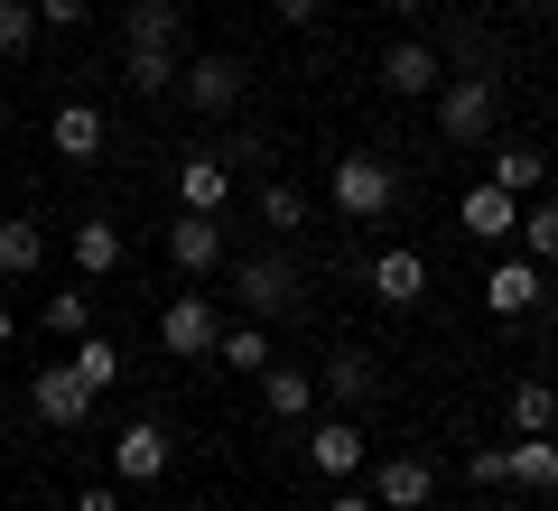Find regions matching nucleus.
<instances>
[{"instance_id":"nucleus-4","label":"nucleus","mask_w":558,"mask_h":511,"mask_svg":"<svg viewBox=\"0 0 558 511\" xmlns=\"http://www.w3.org/2000/svg\"><path fill=\"white\" fill-rule=\"evenodd\" d=\"M363 492H373L381 511H428V492H438V465H428V455H381Z\"/></svg>"},{"instance_id":"nucleus-29","label":"nucleus","mask_w":558,"mask_h":511,"mask_svg":"<svg viewBox=\"0 0 558 511\" xmlns=\"http://www.w3.org/2000/svg\"><path fill=\"white\" fill-rule=\"evenodd\" d=\"M38 47V0H0V57H28Z\"/></svg>"},{"instance_id":"nucleus-37","label":"nucleus","mask_w":558,"mask_h":511,"mask_svg":"<svg viewBox=\"0 0 558 511\" xmlns=\"http://www.w3.org/2000/svg\"><path fill=\"white\" fill-rule=\"evenodd\" d=\"M0 344H10V297H0Z\"/></svg>"},{"instance_id":"nucleus-1","label":"nucleus","mask_w":558,"mask_h":511,"mask_svg":"<svg viewBox=\"0 0 558 511\" xmlns=\"http://www.w3.org/2000/svg\"><path fill=\"white\" fill-rule=\"evenodd\" d=\"M391 196H400V168H391V158H373V149H344L336 158V215L381 223V215H391Z\"/></svg>"},{"instance_id":"nucleus-18","label":"nucleus","mask_w":558,"mask_h":511,"mask_svg":"<svg viewBox=\"0 0 558 511\" xmlns=\"http://www.w3.org/2000/svg\"><path fill=\"white\" fill-rule=\"evenodd\" d=\"M65 252H75V270H84V279H112L131 242H121V223H102V215H94V223H75V233H65Z\"/></svg>"},{"instance_id":"nucleus-38","label":"nucleus","mask_w":558,"mask_h":511,"mask_svg":"<svg viewBox=\"0 0 558 511\" xmlns=\"http://www.w3.org/2000/svg\"><path fill=\"white\" fill-rule=\"evenodd\" d=\"M391 10H428V0H391Z\"/></svg>"},{"instance_id":"nucleus-24","label":"nucleus","mask_w":558,"mask_h":511,"mask_svg":"<svg viewBox=\"0 0 558 511\" xmlns=\"http://www.w3.org/2000/svg\"><path fill=\"white\" fill-rule=\"evenodd\" d=\"M38 260H47V233L28 215H10V223H0V279H28Z\"/></svg>"},{"instance_id":"nucleus-8","label":"nucleus","mask_w":558,"mask_h":511,"mask_svg":"<svg viewBox=\"0 0 558 511\" xmlns=\"http://www.w3.org/2000/svg\"><path fill=\"white\" fill-rule=\"evenodd\" d=\"M178 94L196 102V112H233V102H242V65L233 57H186L178 65Z\"/></svg>"},{"instance_id":"nucleus-11","label":"nucleus","mask_w":558,"mask_h":511,"mask_svg":"<svg viewBox=\"0 0 558 511\" xmlns=\"http://www.w3.org/2000/svg\"><path fill=\"white\" fill-rule=\"evenodd\" d=\"M457 223H465V242H512V223H521V196H502V186L484 178V186H465Z\"/></svg>"},{"instance_id":"nucleus-32","label":"nucleus","mask_w":558,"mask_h":511,"mask_svg":"<svg viewBox=\"0 0 558 511\" xmlns=\"http://www.w3.org/2000/svg\"><path fill=\"white\" fill-rule=\"evenodd\" d=\"M94 20V0H38V28H84Z\"/></svg>"},{"instance_id":"nucleus-23","label":"nucleus","mask_w":558,"mask_h":511,"mask_svg":"<svg viewBox=\"0 0 558 511\" xmlns=\"http://www.w3.org/2000/svg\"><path fill=\"white\" fill-rule=\"evenodd\" d=\"M215 363H223V373H260V363H270V326H260V316L223 326V334H215Z\"/></svg>"},{"instance_id":"nucleus-10","label":"nucleus","mask_w":558,"mask_h":511,"mask_svg":"<svg viewBox=\"0 0 558 511\" xmlns=\"http://www.w3.org/2000/svg\"><path fill=\"white\" fill-rule=\"evenodd\" d=\"M223 196H233V158H223V149H196V158L178 168V205H186V215H223Z\"/></svg>"},{"instance_id":"nucleus-20","label":"nucleus","mask_w":558,"mask_h":511,"mask_svg":"<svg viewBox=\"0 0 558 511\" xmlns=\"http://www.w3.org/2000/svg\"><path fill=\"white\" fill-rule=\"evenodd\" d=\"M47 139H57V158H102V112L94 102H57Z\"/></svg>"},{"instance_id":"nucleus-39","label":"nucleus","mask_w":558,"mask_h":511,"mask_svg":"<svg viewBox=\"0 0 558 511\" xmlns=\"http://www.w3.org/2000/svg\"><path fill=\"white\" fill-rule=\"evenodd\" d=\"M140 511H168V502H140Z\"/></svg>"},{"instance_id":"nucleus-30","label":"nucleus","mask_w":558,"mask_h":511,"mask_svg":"<svg viewBox=\"0 0 558 511\" xmlns=\"http://www.w3.org/2000/svg\"><path fill=\"white\" fill-rule=\"evenodd\" d=\"M260 223H270V233H299V223H307V196H299V186H260Z\"/></svg>"},{"instance_id":"nucleus-16","label":"nucleus","mask_w":558,"mask_h":511,"mask_svg":"<svg viewBox=\"0 0 558 511\" xmlns=\"http://www.w3.org/2000/svg\"><path fill=\"white\" fill-rule=\"evenodd\" d=\"M381 84H391V94H438V84H447V65H438V47H418V38H400L391 47V57H381Z\"/></svg>"},{"instance_id":"nucleus-22","label":"nucleus","mask_w":558,"mask_h":511,"mask_svg":"<svg viewBox=\"0 0 558 511\" xmlns=\"http://www.w3.org/2000/svg\"><path fill=\"white\" fill-rule=\"evenodd\" d=\"M521 260H539V270H558V196H531L521 205Z\"/></svg>"},{"instance_id":"nucleus-15","label":"nucleus","mask_w":558,"mask_h":511,"mask_svg":"<svg viewBox=\"0 0 558 511\" xmlns=\"http://www.w3.org/2000/svg\"><path fill=\"white\" fill-rule=\"evenodd\" d=\"M484 307H494V316H531L539 307V260H494V270H484Z\"/></svg>"},{"instance_id":"nucleus-9","label":"nucleus","mask_w":558,"mask_h":511,"mask_svg":"<svg viewBox=\"0 0 558 511\" xmlns=\"http://www.w3.org/2000/svg\"><path fill=\"white\" fill-rule=\"evenodd\" d=\"M168 260H178L186 279L223 270V215H178V223H168Z\"/></svg>"},{"instance_id":"nucleus-17","label":"nucleus","mask_w":558,"mask_h":511,"mask_svg":"<svg viewBox=\"0 0 558 511\" xmlns=\"http://www.w3.org/2000/svg\"><path fill=\"white\" fill-rule=\"evenodd\" d=\"M317 391L326 400H344V410H363V400H381V373H373V354H326V373H317Z\"/></svg>"},{"instance_id":"nucleus-13","label":"nucleus","mask_w":558,"mask_h":511,"mask_svg":"<svg viewBox=\"0 0 558 511\" xmlns=\"http://www.w3.org/2000/svg\"><path fill=\"white\" fill-rule=\"evenodd\" d=\"M373 297L381 307H418V297H428V260H418L410 242H391V252L373 260Z\"/></svg>"},{"instance_id":"nucleus-35","label":"nucleus","mask_w":558,"mask_h":511,"mask_svg":"<svg viewBox=\"0 0 558 511\" xmlns=\"http://www.w3.org/2000/svg\"><path fill=\"white\" fill-rule=\"evenodd\" d=\"M75 511H121V492H112V484H84V492H75Z\"/></svg>"},{"instance_id":"nucleus-41","label":"nucleus","mask_w":558,"mask_h":511,"mask_svg":"<svg viewBox=\"0 0 558 511\" xmlns=\"http://www.w3.org/2000/svg\"><path fill=\"white\" fill-rule=\"evenodd\" d=\"M0 121H10V112H0Z\"/></svg>"},{"instance_id":"nucleus-34","label":"nucleus","mask_w":558,"mask_h":511,"mask_svg":"<svg viewBox=\"0 0 558 511\" xmlns=\"http://www.w3.org/2000/svg\"><path fill=\"white\" fill-rule=\"evenodd\" d=\"M270 20L279 28H307V20H317V0H270Z\"/></svg>"},{"instance_id":"nucleus-40","label":"nucleus","mask_w":558,"mask_h":511,"mask_svg":"<svg viewBox=\"0 0 558 511\" xmlns=\"http://www.w3.org/2000/svg\"><path fill=\"white\" fill-rule=\"evenodd\" d=\"M502 511H521V502H502Z\"/></svg>"},{"instance_id":"nucleus-31","label":"nucleus","mask_w":558,"mask_h":511,"mask_svg":"<svg viewBox=\"0 0 558 511\" xmlns=\"http://www.w3.org/2000/svg\"><path fill=\"white\" fill-rule=\"evenodd\" d=\"M47 326H57V334H94V297H84V289H57V297H47Z\"/></svg>"},{"instance_id":"nucleus-26","label":"nucleus","mask_w":558,"mask_h":511,"mask_svg":"<svg viewBox=\"0 0 558 511\" xmlns=\"http://www.w3.org/2000/svg\"><path fill=\"white\" fill-rule=\"evenodd\" d=\"M121 75H131V94H168V84H178V57H159V47H121Z\"/></svg>"},{"instance_id":"nucleus-7","label":"nucleus","mask_w":558,"mask_h":511,"mask_svg":"<svg viewBox=\"0 0 558 511\" xmlns=\"http://www.w3.org/2000/svg\"><path fill=\"white\" fill-rule=\"evenodd\" d=\"M112 474H121V484H159V474H168V428H159V418H131V428L112 437Z\"/></svg>"},{"instance_id":"nucleus-21","label":"nucleus","mask_w":558,"mask_h":511,"mask_svg":"<svg viewBox=\"0 0 558 511\" xmlns=\"http://www.w3.org/2000/svg\"><path fill=\"white\" fill-rule=\"evenodd\" d=\"M260 400H270V418H307V410H317V373H289V363H260Z\"/></svg>"},{"instance_id":"nucleus-3","label":"nucleus","mask_w":558,"mask_h":511,"mask_svg":"<svg viewBox=\"0 0 558 511\" xmlns=\"http://www.w3.org/2000/svg\"><path fill=\"white\" fill-rule=\"evenodd\" d=\"M215 334H223L215 297H168V307H159V354H178V363H205V354H215Z\"/></svg>"},{"instance_id":"nucleus-33","label":"nucleus","mask_w":558,"mask_h":511,"mask_svg":"<svg viewBox=\"0 0 558 511\" xmlns=\"http://www.w3.org/2000/svg\"><path fill=\"white\" fill-rule=\"evenodd\" d=\"M465 484H512L502 474V447H465Z\"/></svg>"},{"instance_id":"nucleus-2","label":"nucleus","mask_w":558,"mask_h":511,"mask_svg":"<svg viewBox=\"0 0 558 511\" xmlns=\"http://www.w3.org/2000/svg\"><path fill=\"white\" fill-rule=\"evenodd\" d=\"M94 381L75 373V363H47V373H28V410L47 418V428H84V418H94Z\"/></svg>"},{"instance_id":"nucleus-19","label":"nucleus","mask_w":558,"mask_h":511,"mask_svg":"<svg viewBox=\"0 0 558 511\" xmlns=\"http://www.w3.org/2000/svg\"><path fill=\"white\" fill-rule=\"evenodd\" d=\"M502 474L531 484V492H558V437L539 428V437H521V447H502Z\"/></svg>"},{"instance_id":"nucleus-12","label":"nucleus","mask_w":558,"mask_h":511,"mask_svg":"<svg viewBox=\"0 0 558 511\" xmlns=\"http://www.w3.org/2000/svg\"><path fill=\"white\" fill-rule=\"evenodd\" d=\"M178 38H186L178 0H131V10H121V47H159V57H178Z\"/></svg>"},{"instance_id":"nucleus-28","label":"nucleus","mask_w":558,"mask_h":511,"mask_svg":"<svg viewBox=\"0 0 558 511\" xmlns=\"http://www.w3.org/2000/svg\"><path fill=\"white\" fill-rule=\"evenodd\" d=\"M539 178H549L539 149H494V186H502V196H539Z\"/></svg>"},{"instance_id":"nucleus-6","label":"nucleus","mask_w":558,"mask_h":511,"mask_svg":"<svg viewBox=\"0 0 558 511\" xmlns=\"http://www.w3.org/2000/svg\"><path fill=\"white\" fill-rule=\"evenodd\" d=\"M299 307V270L279 252H260V260H242V316H289Z\"/></svg>"},{"instance_id":"nucleus-5","label":"nucleus","mask_w":558,"mask_h":511,"mask_svg":"<svg viewBox=\"0 0 558 511\" xmlns=\"http://www.w3.org/2000/svg\"><path fill=\"white\" fill-rule=\"evenodd\" d=\"M438 131L475 149V139L494 131V84H484V75H457V84H438Z\"/></svg>"},{"instance_id":"nucleus-36","label":"nucleus","mask_w":558,"mask_h":511,"mask_svg":"<svg viewBox=\"0 0 558 511\" xmlns=\"http://www.w3.org/2000/svg\"><path fill=\"white\" fill-rule=\"evenodd\" d=\"M326 511H381V502H373V492H336V502H326Z\"/></svg>"},{"instance_id":"nucleus-14","label":"nucleus","mask_w":558,"mask_h":511,"mask_svg":"<svg viewBox=\"0 0 558 511\" xmlns=\"http://www.w3.org/2000/svg\"><path fill=\"white\" fill-rule=\"evenodd\" d=\"M307 455H317V474H326V484H354V474H363V428H354V418H317Z\"/></svg>"},{"instance_id":"nucleus-25","label":"nucleus","mask_w":558,"mask_h":511,"mask_svg":"<svg viewBox=\"0 0 558 511\" xmlns=\"http://www.w3.org/2000/svg\"><path fill=\"white\" fill-rule=\"evenodd\" d=\"M512 428H521V437L558 428V391H549V381H512Z\"/></svg>"},{"instance_id":"nucleus-27","label":"nucleus","mask_w":558,"mask_h":511,"mask_svg":"<svg viewBox=\"0 0 558 511\" xmlns=\"http://www.w3.org/2000/svg\"><path fill=\"white\" fill-rule=\"evenodd\" d=\"M75 373L94 381V391H112V381H121V344H112V334H75Z\"/></svg>"}]
</instances>
